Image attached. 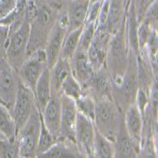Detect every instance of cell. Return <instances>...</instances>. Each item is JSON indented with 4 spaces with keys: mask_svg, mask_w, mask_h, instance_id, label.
<instances>
[{
    "mask_svg": "<svg viewBox=\"0 0 158 158\" xmlns=\"http://www.w3.org/2000/svg\"><path fill=\"white\" fill-rule=\"evenodd\" d=\"M31 38V24L25 17H19L10 26V33L5 45V57L16 71L27 56Z\"/></svg>",
    "mask_w": 158,
    "mask_h": 158,
    "instance_id": "1",
    "label": "cell"
},
{
    "mask_svg": "<svg viewBox=\"0 0 158 158\" xmlns=\"http://www.w3.org/2000/svg\"><path fill=\"white\" fill-rule=\"evenodd\" d=\"M122 119L118 107L112 98H102L96 100V112L93 122L99 134L114 142Z\"/></svg>",
    "mask_w": 158,
    "mask_h": 158,
    "instance_id": "2",
    "label": "cell"
},
{
    "mask_svg": "<svg viewBox=\"0 0 158 158\" xmlns=\"http://www.w3.org/2000/svg\"><path fill=\"white\" fill-rule=\"evenodd\" d=\"M41 129V114L37 109L26 124L17 132L16 140L19 148V157H36V147Z\"/></svg>",
    "mask_w": 158,
    "mask_h": 158,
    "instance_id": "3",
    "label": "cell"
},
{
    "mask_svg": "<svg viewBox=\"0 0 158 158\" xmlns=\"http://www.w3.org/2000/svg\"><path fill=\"white\" fill-rule=\"evenodd\" d=\"M20 79L17 71L0 54V102L11 111L16 97Z\"/></svg>",
    "mask_w": 158,
    "mask_h": 158,
    "instance_id": "4",
    "label": "cell"
},
{
    "mask_svg": "<svg viewBox=\"0 0 158 158\" xmlns=\"http://www.w3.org/2000/svg\"><path fill=\"white\" fill-rule=\"evenodd\" d=\"M48 66V58L45 48H38L28 55L17 70L20 81L34 91L36 82Z\"/></svg>",
    "mask_w": 158,
    "mask_h": 158,
    "instance_id": "5",
    "label": "cell"
},
{
    "mask_svg": "<svg viewBox=\"0 0 158 158\" xmlns=\"http://www.w3.org/2000/svg\"><path fill=\"white\" fill-rule=\"evenodd\" d=\"M37 109L33 91L20 81L16 97L10 111L17 132L26 124L27 119Z\"/></svg>",
    "mask_w": 158,
    "mask_h": 158,
    "instance_id": "6",
    "label": "cell"
},
{
    "mask_svg": "<svg viewBox=\"0 0 158 158\" xmlns=\"http://www.w3.org/2000/svg\"><path fill=\"white\" fill-rule=\"evenodd\" d=\"M68 31V20L65 11L61 13L52 27L47 40L45 50L48 58V66L51 68L59 59L64 39Z\"/></svg>",
    "mask_w": 158,
    "mask_h": 158,
    "instance_id": "7",
    "label": "cell"
},
{
    "mask_svg": "<svg viewBox=\"0 0 158 158\" xmlns=\"http://www.w3.org/2000/svg\"><path fill=\"white\" fill-rule=\"evenodd\" d=\"M95 135L94 122L78 113L75 125V142L82 157H94Z\"/></svg>",
    "mask_w": 158,
    "mask_h": 158,
    "instance_id": "8",
    "label": "cell"
},
{
    "mask_svg": "<svg viewBox=\"0 0 158 158\" xmlns=\"http://www.w3.org/2000/svg\"><path fill=\"white\" fill-rule=\"evenodd\" d=\"M112 34L106 28H97L95 37L87 50L88 59L95 72L106 65V57Z\"/></svg>",
    "mask_w": 158,
    "mask_h": 158,
    "instance_id": "9",
    "label": "cell"
},
{
    "mask_svg": "<svg viewBox=\"0 0 158 158\" xmlns=\"http://www.w3.org/2000/svg\"><path fill=\"white\" fill-rule=\"evenodd\" d=\"M77 114L78 112L74 100L61 95V121L59 132L60 138L75 141V125Z\"/></svg>",
    "mask_w": 158,
    "mask_h": 158,
    "instance_id": "10",
    "label": "cell"
},
{
    "mask_svg": "<svg viewBox=\"0 0 158 158\" xmlns=\"http://www.w3.org/2000/svg\"><path fill=\"white\" fill-rule=\"evenodd\" d=\"M41 118L48 129V131L60 139V121H61V95L52 94L48 102L41 113Z\"/></svg>",
    "mask_w": 158,
    "mask_h": 158,
    "instance_id": "11",
    "label": "cell"
},
{
    "mask_svg": "<svg viewBox=\"0 0 158 158\" xmlns=\"http://www.w3.org/2000/svg\"><path fill=\"white\" fill-rule=\"evenodd\" d=\"M123 123L128 135H130L134 143L140 151L142 131L143 127H144V116L138 110L135 102H132L128 105L124 114Z\"/></svg>",
    "mask_w": 158,
    "mask_h": 158,
    "instance_id": "12",
    "label": "cell"
},
{
    "mask_svg": "<svg viewBox=\"0 0 158 158\" xmlns=\"http://www.w3.org/2000/svg\"><path fill=\"white\" fill-rule=\"evenodd\" d=\"M69 63L71 74L81 84L82 87L85 88L95 73V70L88 59L87 52L76 51Z\"/></svg>",
    "mask_w": 158,
    "mask_h": 158,
    "instance_id": "13",
    "label": "cell"
},
{
    "mask_svg": "<svg viewBox=\"0 0 158 158\" xmlns=\"http://www.w3.org/2000/svg\"><path fill=\"white\" fill-rule=\"evenodd\" d=\"M89 5L90 0H68L64 10L68 20V31L83 27Z\"/></svg>",
    "mask_w": 158,
    "mask_h": 158,
    "instance_id": "14",
    "label": "cell"
},
{
    "mask_svg": "<svg viewBox=\"0 0 158 158\" xmlns=\"http://www.w3.org/2000/svg\"><path fill=\"white\" fill-rule=\"evenodd\" d=\"M114 157H137L139 153V149L136 147V145L134 143V141L126 131L123 119L118 129L116 139L114 141Z\"/></svg>",
    "mask_w": 158,
    "mask_h": 158,
    "instance_id": "15",
    "label": "cell"
},
{
    "mask_svg": "<svg viewBox=\"0 0 158 158\" xmlns=\"http://www.w3.org/2000/svg\"><path fill=\"white\" fill-rule=\"evenodd\" d=\"M39 157L43 158H71V157H82L76 142L60 138L44 153Z\"/></svg>",
    "mask_w": 158,
    "mask_h": 158,
    "instance_id": "16",
    "label": "cell"
},
{
    "mask_svg": "<svg viewBox=\"0 0 158 158\" xmlns=\"http://www.w3.org/2000/svg\"><path fill=\"white\" fill-rule=\"evenodd\" d=\"M33 93L35 97L36 106L39 112L41 113L44 110L45 106L48 102L52 95L50 83V70L48 67H47L43 71V73L38 79Z\"/></svg>",
    "mask_w": 158,
    "mask_h": 158,
    "instance_id": "17",
    "label": "cell"
},
{
    "mask_svg": "<svg viewBox=\"0 0 158 158\" xmlns=\"http://www.w3.org/2000/svg\"><path fill=\"white\" fill-rule=\"evenodd\" d=\"M126 0H110L108 20L105 28L112 35L117 32L125 20Z\"/></svg>",
    "mask_w": 158,
    "mask_h": 158,
    "instance_id": "18",
    "label": "cell"
},
{
    "mask_svg": "<svg viewBox=\"0 0 158 158\" xmlns=\"http://www.w3.org/2000/svg\"><path fill=\"white\" fill-rule=\"evenodd\" d=\"M50 70V83L52 94L60 95L61 86L68 75L71 74V67L69 61L59 58L53 64Z\"/></svg>",
    "mask_w": 158,
    "mask_h": 158,
    "instance_id": "19",
    "label": "cell"
},
{
    "mask_svg": "<svg viewBox=\"0 0 158 158\" xmlns=\"http://www.w3.org/2000/svg\"><path fill=\"white\" fill-rule=\"evenodd\" d=\"M16 126L10 111L0 102V138L16 139Z\"/></svg>",
    "mask_w": 158,
    "mask_h": 158,
    "instance_id": "20",
    "label": "cell"
},
{
    "mask_svg": "<svg viewBox=\"0 0 158 158\" xmlns=\"http://www.w3.org/2000/svg\"><path fill=\"white\" fill-rule=\"evenodd\" d=\"M81 30H82V27L76 28V30H73V31H67L63 42L59 58L64 59L66 61L71 60V58H72L77 50Z\"/></svg>",
    "mask_w": 158,
    "mask_h": 158,
    "instance_id": "21",
    "label": "cell"
},
{
    "mask_svg": "<svg viewBox=\"0 0 158 158\" xmlns=\"http://www.w3.org/2000/svg\"><path fill=\"white\" fill-rule=\"evenodd\" d=\"M114 156V142L103 136L96 130L94 140V157L113 158Z\"/></svg>",
    "mask_w": 158,
    "mask_h": 158,
    "instance_id": "22",
    "label": "cell"
},
{
    "mask_svg": "<svg viewBox=\"0 0 158 158\" xmlns=\"http://www.w3.org/2000/svg\"><path fill=\"white\" fill-rule=\"evenodd\" d=\"M74 102L77 112L94 121L96 112V99L94 97L91 96L88 92L84 91L83 94Z\"/></svg>",
    "mask_w": 158,
    "mask_h": 158,
    "instance_id": "23",
    "label": "cell"
},
{
    "mask_svg": "<svg viewBox=\"0 0 158 158\" xmlns=\"http://www.w3.org/2000/svg\"><path fill=\"white\" fill-rule=\"evenodd\" d=\"M83 92L84 88L81 86V84L73 77L72 74H70L66 77L61 86L60 95L76 100L83 94Z\"/></svg>",
    "mask_w": 158,
    "mask_h": 158,
    "instance_id": "24",
    "label": "cell"
},
{
    "mask_svg": "<svg viewBox=\"0 0 158 158\" xmlns=\"http://www.w3.org/2000/svg\"><path fill=\"white\" fill-rule=\"evenodd\" d=\"M57 140L58 139L48 131V129L46 127V125L41 118V129L36 147V157H39L42 153L47 152Z\"/></svg>",
    "mask_w": 158,
    "mask_h": 158,
    "instance_id": "25",
    "label": "cell"
},
{
    "mask_svg": "<svg viewBox=\"0 0 158 158\" xmlns=\"http://www.w3.org/2000/svg\"><path fill=\"white\" fill-rule=\"evenodd\" d=\"M96 31H97V24L96 23H85L82 27L78 48H77L76 51L87 52L91 43L95 37Z\"/></svg>",
    "mask_w": 158,
    "mask_h": 158,
    "instance_id": "26",
    "label": "cell"
},
{
    "mask_svg": "<svg viewBox=\"0 0 158 158\" xmlns=\"http://www.w3.org/2000/svg\"><path fill=\"white\" fill-rule=\"evenodd\" d=\"M0 157L16 158L19 157V148L17 140H8L0 138Z\"/></svg>",
    "mask_w": 158,
    "mask_h": 158,
    "instance_id": "27",
    "label": "cell"
},
{
    "mask_svg": "<svg viewBox=\"0 0 158 158\" xmlns=\"http://www.w3.org/2000/svg\"><path fill=\"white\" fill-rule=\"evenodd\" d=\"M154 1H156V0H134L135 14H136V18H137L138 23L142 21L147 10L150 8V6Z\"/></svg>",
    "mask_w": 158,
    "mask_h": 158,
    "instance_id": "28",
    "label": "cell"
},
{
    "mask_svg": "<svg viewBox=\"0 0 158 158\" xmlns=\"http://www.w3.org/2000/svg\"><path fill=\"white\" fill-rule=\"evenodd\" d=\"M102 1L90 3L85 23H96L97 24V21H98V15H99L100 8H102Z\"/></svg>",
    "mask_w": 158,
    "mask_h": 158,
    "instance_id": "29",
    "label": "cell"
},
{
    "mask_svg": "<svg viewBox=\"0 0 158 158\" xmlns=\"http://www.w3.org/2000/svg\"><path fill=\"white\" fill-rule=\"evenodd\" d=\"M10 33V25L0 22V54H5V45Z\"/></svg>",
    "mask_w": 158,
    "mask_h": 158,
    "instance_id": "30",
    "label": "cell"
},
{
    "mask_svg": "<svg viewBox=\"0 0 158 158\" xmlns=\"http://www.w3.org/2000/svg\"><path fill=\"white\" fill-rule=\"evenodd\" d=\"M98 1H102V0H90V3H95V2H98Z\"/></svg>",
    "mask_w": 158,
    "mask_h": 158,
    "instance_id": "31",
    "label": "cell"
},
{
    "mask_svg": "<svg viewBox=\"0 0 158 158\" xmlns=\"http://www.w3.org/2000/svg\"><path fill=\"white\" fill-rule=\"evenodd\" d=\"M57 1H59V0H57Z\"/></svg>",
    "mask_w": 158,
    "mask_h": 158,
    "instance_id": "32",
    "label": "cell"
}]
</instances>
